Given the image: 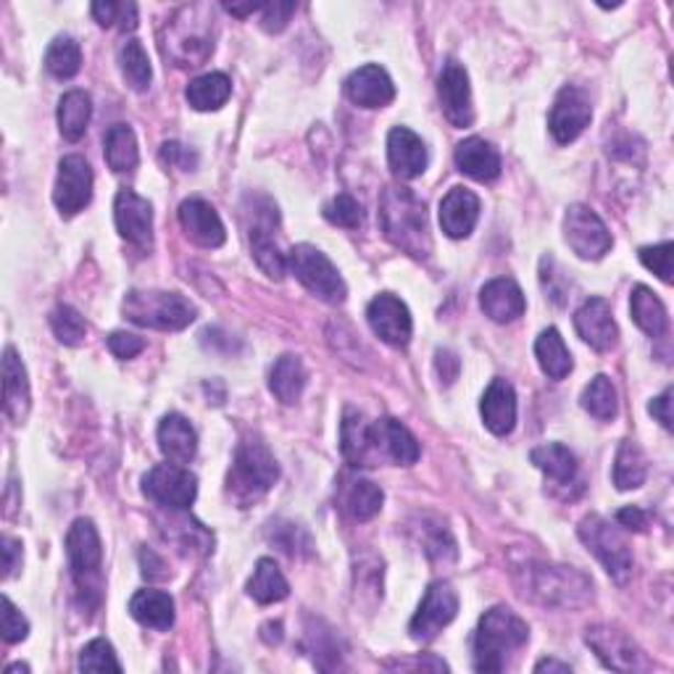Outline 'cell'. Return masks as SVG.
Here are the masks:
<instances>
[{
	"label": "cell",
	"mask_w": 674,
	"mask_h": 674,
	"mask_svg": "<svg viewBox=\"0 0 674 674\" xmlns=\"http://www.w3.org/2000/svg\"><path fill=\"white\" fill-rule=\"evenodd\" d=\"M379 222L385 237L396 248L413 258H427L432 253L430 222H427L424 200L409 188H385L379 198Z\"/></svg>",
	"instance_id": "6da1fadb"
},
{
	"label": "cell",
	"mask_w": 674,
	"mask_h": 674,
	"mask_svg": "<svg viewBox=\"0 0 674 674\" xmlns=\"http://www.w3.org/2000/svg\"><path fill=\"white\" fill-rule=\"evenodd\" d=\"M519 593L545 609H577L590 600L593 583L583 572L556 564H527L517 572Z\"/></svg>",
	"instance_id": "7a4b0ae2"
},
{
	"label": "cell",
	"mask_w": 674,
	"mask_h": 674,
	"mask_svg": "<svg viewBox=\"0 0 674 674\" xmlns=\"http://www.w3.org/2000/svg\"><path fill=\"white\" fill-rule=\"evenodd\" d=\"M530 638V627L506 606H493L483 614L475 632V670L504 672L513 651H519Z\"/></svg>",
	"instance_id": "3957f363"
},
{
	"label": "cell",
	"mask_w": 674,
	"mask_h": 674,
	"mask_svg": "<svg viewBox=\"0 0 674 674\" xmlns=\"http://www.w3.org/2000/svg\"><path fill=\"white\" fill-rule=\"evenodd\" d=\"M66 556H69V570L75 577V585L82 596V604L90 609L100 606V585H103V545H100V535L96 524L90 519H77L75 524L66 532Z\"/></svg>",
	"instance_id": "277c9868"
},
{
	"label": "cell",
	"mask_w": 674,
	"mask_h": 674,
	"mask_svg": "<svg viewBox=\"0 0 674 674\" xmlns=\"http://www.w3.org/2000/svg\"><path fill=\"white\" fill-rule=\"evenodd\" d=\"M122 309L132 324L164 332L185 330L198 313L188 298L166 290H130Z\"/></svg>",
	"instance_id": "5b68a950"
},
{
	"label": "cell",
	"mask_w": 674,
	"mask_h": 674,
	"mask_svg": "<svg viewBox=\"0 0 674 674\" xmlns=\"http://www.w3.org/2000/svg\"><path fill=\"white\" fill-rule=\"evenodd\" d=\"M279 479L277 458L258 438H248L237 445L235 464L230 472V493L240 504L262 498Z\"/></svg>",
	"instance_id": "8992f818"
},
{
	"label": "cell",
	"mask_w": 674,
	"mask_h": 674,
	"mask_svg": "<svg viewBox=\"0 0 674 674\" xmlns=\"http://www.w3.org/2000/svg\"><path fill=\"white\" fill-rule=\"evenodd\" d=\"M577 532L579 540L587 545V551L604 564V570L609 572L614 583L619 585L630 583L636 562H632L630 545H627V540L622 538V532H619L617 527L606 522V519L598 517V513H590V517H585L583 522H579Z\"/></svg>",
	"instance_id": "52a82bcc"
},
{
	"label": "cell",
	"mask_w": 674,
	"mask_h": 674,
	"mask_svg": "<svg viewBox=\"0 0 674 674\" xmlns=\"http://www.w3.org/2000/svg\"><path fill=\"white\" fill-rule=\"evenodd\" d=\"M288 269L306 290L327 300V303H343L345 296H349V288H345L335 264L309 243H300L288 253Z\"/></svg>",
	"instance_id": "ba28073f"
},
{
	"label": "cell",
	"mask_w": 674,
	"mask_h": 674,
	"mask_svg": "<svg viewBox=\"0 0 674 674\" xmlns=\"http://www.w3.org/2000/svg\"><path fill=\"white\" fill-rule=\"evenodd\" d=\"M258 203H262V200H258ZM258 203H253V209L245 211L251 217L248 224L251 253L264 275H269L272 279H283L285 272H288V256L277 248L275 237H272V230H275L277 224V206L266 198H264V209Z\"/></svg>",
	"instance_id": "9c48e42d"
},
{
	"label": "cell",
	"mask_w": 674,
	"mask_h": 674,
	"mask_svg": "<svg viewBox=\"0 0 674 674\" xmlns=\"http://www.w3.org/2000/svg\"><path fill=\"white\" fill-rule=\"evenodd\" d=\"M564 237L585 262H598L611 251V232L604 219L587 206H570L564 217Z\"/></svg>",
	"instance_id": "30bf717a"
},
{
	"label": "cell",
	"mask_w": 674,
	"mask_h": 674,
	"mask_svg": "<svg viewBox=\"0 0 674 674\" xmlns=\"http://www.w3.org/2000/svg\"><path fill=\"white\" fill-rule=\"evenodd\" d=\"M143 493L153 504L166 509H190L198 496V479L190 469L177 464H158L143 477Z\"/></svg>",
	"instance_id": "8fae6325"
},
{
	"label": "cell",
	"mask_w": 674,
	"mask_h": 674,
	"mask_svg": "<svg viewBox=\"0 0 674 674\" xmlns=\"http://www.w3.org/2000/svg\"><path fill=\"white\" fill-rule=\"evenodd\" d=\"M585 643L596 651V656L604 662V666L617 672H645L649 670V662H645L643 651L638 649L636 640H632L627 632L617 630V627L609 625H596L587 630Z\"/></svg>",
	"instance_id": "7c38bea8"
},
{
	"label": "cell",
	"mask_w": 674,
	"mask_h": 674,
	"mask_svg": "<svg viewBox=\"0 0 674 674\" xmlns=\"http://www.w3.org/2000/svg\"><path fill=\"white\" fill-rule=\"evenodd\" d=\"M458 611V596L456 590L449 583H432L427 587L422 604H419V611L413 614L409 632L413 640H422V643H430L435 640L443 627H449L453 619H456Z\"/></svg>",
	"instance_id": "4fadbf2b"
},
{
	"label": "cell",
	"mask_w": 674,
	"mask_h": 674,
	"mask_svg": "<svg viewBox=\"0 0 674 674\" xmlns=\"http://www.w3.org/2000/svg\"><path fill=\"white\" fill-rule=\"evenodd\" d=\"M438 98L440 109H443L445 119L458 130L475 124V106H472V88L469 75L456 58H449L443 64V71L438 77Z\"/></svg>",
	"instance_id": "5bb4252c"
},
{
	"label": "cell",
	"mask_w": 674,
	"mask_h": 674,
	"mask_svg": "<svg viewBox=\"0 0 674 674\" xmlns=\"http://www.w3.org/2000/svg\"><path fill=\"white\" fill-rule=\"evenodd\" d=\"M593 119V106L590 98L585 96L583 88L577 85H566L559 92L556 100H553V109L549 117V130L556 143H575V140L583 135L585 126L590 124Z\"/></svg>",
	"instance_id": "9a60e30c"
},
{
	"label": "cell",
	"mask_w": 674,
	"mask_h": 674,
	"mask_svg": "<svg viewBox=\"0 0 674 674\" xmlns=\"http://www.w3.org/2000/svg\"><path fill=\"white\" fill-rule=\"evenodd\" d=\"M92 198V169L82 156H66L58 164L53 203L62 217H75Z\"/></svg>",
	"instance_id": "2e32d148"
},
{
	"label": "cell",
	"mask_w": 674,
	"mask_h": 674,
	"mask_svg": "<svg viewBox=\"0 0 674 674\" xmlns=\"http://www.w3.org/2000/svg\"><path fill=\"white\" fill-rule=\"evenodd\" d=\"M366 319H369L372 332L383 340V343L393 345V349H406L411 340L413 322L406 303L393 292H383L369 303L366 309Z\"/></svg>",
	"instance_id": "e0dca14e"
},
{
	"label": "cell",
	"mask_w": 674,
	"mask_h": 674,
	"mask_svg": "<svg viewBox=\"0 0 674 674\" xmlns=\"http://www.w3.org/2000/svg\"><path fill=\"white\" fill-rule=\"evenodd\" d=\"M113 222L119 235L137 248H151L153 243V209L135 190H119L113 200Z\"/></svg>",
	"instance_id": "ac0fdd59"
},
{
	"label": "cell",
	"mask_w": 674,
	"mask_h": 674,
	"mask_svg": "<svg viewBox=\"0 0 674 674\" xmlns=\"http://www.w3.org/2000/svg\"><path fill=\"white\" fill-rule=\"evenodd\" d=\"M340 449H343L345 462L351 466H375L379 449L375 424L364 419V413L356 409H345L343 424H340Z\"/></svg>",
	"instance_id": "d6986e66"
},
{
	"label": "cell",
	"mask_w": 674,
	"mask_h": 674,
	"mask_svg": "<svg viewBox=\"0 0 674 674\" xmlns=\"http://www.w3.org/2000/svg\"><path fill=\"white\" fill-rule=\"evenodd\" d=\"M345 96L362 109H385L396 98V85L383 66L366 64L345 79Z\"/></svg>",
	"instance_id": "ffe728a7"
},
{
	"label": "cell",
	"mask_w": 674,
	"mask_h": 674,
	"mask_svg": "<svg viewBox=\"0 0 674 674\" xmlns=\"http://www.w3.org/2000/svg\"><path fill=\"white\" fill-rule=\"evenodd\" d=\"M575 327L577 335L585 340L590 349L596 351H611L617 345L619 330L617 322L611 317V306L606 298H590L585 300L583 309L575 313Z\"/></svg>",
	"instance_id": "44dd1931"
},
{
	"label": "cell",
	"mask_w": 674,
	"mask_h": 674,
	"mask_svg": "<svg viewBox=\"0 0 674 674\" xmlns=\"http://www.w3.org/2000/svg\"><path fill=\"white\" fill-rule=\"evenodd\" d=\"M179 224H183L185 235L200 245V248H219L226 240L219 213L213 211L211 203L200 198H190L179 206Z\"/></svg>",
	"instance_id": "7402d4cb"
},
{
	"label": "cell",
	"mask_w": 674,
	"mask_h": 674,
	"mask_svg": "<svg viewBox=\"0 0 674 674\" xmlns=\"http://www.w3.org/2000/svg\"><path fill=\"white\" fill-rule=\"evenodd\" d=\"M387 162L398 179H417L427 169V148L422 137L409 126H396L387 135Z\"/></svg>",
	"instance_id": "603a6c76"
},
{
	"label": "cell",
	"mask_w": 674,
	"mask_h": 674,
	"mask_svg": "<svg viewBox=\"0 0 674 674\" xmlns=\"http://www.w3.org/2000/svg\"><path fill=\"white\" fill-rule=\"evenodd\" d=\"M30 406L32 393L26 369L19 353L9 345L3 353V411L11 419V424H24L26 417H30Z\"/></svg>",
	"instance_id": "cb8c5ba5"
},
{
	"label": "cell",
	"mask_w": 674,
	"mask_h": 674,
	"mask_svg": "<svg viewBox=\"0 0 674 674\" xmlns=\"http://www.w3.org/2000/svg\"><path fill=\"white\" fill-rule=\"evenodd\" d=\"M479 413H483V422L493 435L506 438L517 424V393L509 379L496 377L487 385L483 404H479Z\"/></svg>",
	"instance_id": "d4e9b609"
},
{
	"label": "cell",
	"mask_w": 674,
	"mask_h": 674,
	"mask_svg": "<svg viewBox=\"0 0 674 674\" xmlns=\"http://www.w3.org/2000/svg\"><path fill=\"white\" fill-rule=\"evenodd\" d=\"M479 219V198L466 188H453L440 200V226L453 240H464L475 232Z\"/></svg>",
	"instance_id": "484cf974"
},
{
	"label": "cell",
	"mask_w": 674,
	"mask_h": 674,
	"mask_svg": "<svg viewBox=\"0 0 674 674\" xmlns=\"http://www.w3.org/2000/svg\"><path fill=\"white\" fill-rule=\"evenodd\" d=\"M479 306H483L485 317H490L493 322L509 324L513 319H519L527 309L524 292L513 279L498 277L490 279L483 290H479Z\"/></svg>",
	"instance_id": "4316f807"
},
{
	"label": "cell",
	"mask_w": 674,
	"mask_h": 674,
	"mask_svg": "<svg viewBox=\"0 0 674 674\" xmlns=\"http://www.w3.org/2000/svg\"><path fill=\"white\" fill-rule=\"evenodd\" d=\"M158 449L169 464L185 466L196 458L198 435L183 413H169L158 424Z\"/></svg>",
	"instance_id": "83f0119b"
},
{
	"label": "cell",
	"mask_w": 674,
	"mask_h": 674,
	"mask_svg": "<svg viewBox=\"0 0 674 674\" xmlns=\"http://www.w3.org/2000/svg\"><path fill=\"white\" fill-rule=\"evenodd\" d=\"M456 166L477 183H493L500 175V153L483 137H469L456 145Z\"/></svg>",
	"instance_id": "f1b7e54d"
},
{
	"label": "cell",
	"mask_w": 674,
	"mask_h": 674,
	"mask_svg": "<svg viewBox=\"0 0 674 674\" xmlns=\"http://www.w3.org/2000/svg\"><path fill=\"white\" fill-rule=\"evenodd\" d=\"M375 435L379 453L390 456L398 466H411L419 462V453L422 451H419L417 438L398 419H379V422H375Z\"/></svg>",
	"instance_id": "f546056e"
},
{
	"label": "cell",
	"mask_w": 674,
	"mask_h": 674,
	"mask_svg": "<svg viewBox=\"0 0 674 674\" xmlns=\"http://www.w3.org/2000/svg\"><path fill=\"white\" fill-rule=\"evenodd\" d=\"M130 614L140 625L153 627V630H172L175 598L164 590H137L130 600Z\"/></svg>",
	"instance_id": "4dcf8cb0"
},
{
	"label": "cell",
	"mask_w": 674,
	"mask_h": 674,
	"mask_svg": "<svg viewBox=\"0 0 674 674\" xmlns=\"http://www.w3.org/2000/svg\"><path fill=\"white\" fill-rule=\"evenodd\" d=\"M306 379L309 377H306L303 362H300L298 356H292V353H285V356H279L275 366H272L269 390L275 393L277 400H283L285 406H292L303 396Z\"/></svg>",
	"instance_id": "1f68e13d"
},
{
	"label": "cell",
	"mask_w": 674,
	"mask_h": 674,
	"mask_svg": "<svg viewBox=\"0 0 674 674\" xmlns=\"http://www.w3.org/2000/svg\"><path fill=\"white\" fill-rule=\"evenodd\" d=\"M92 117V100L85 90H69L58 100V130H62L64 140L69 143H79L88 132Z\"/></svg>",
	"instance_id": "d6a6232c"
},
{
	"label": "cell",
	"mask_w": 674,
	"mask_h": 674,
	"mask_svg": "<svg viewBox=\"0 0 674 674\" xmlns=\"http://www.w3.org/2000/svg\"><path fill=\"white\" fill-rule=\"evenodd\" d=\"M630 309L632 319L645 335L651 338H662L670 330V317H666V309L662 300L656 298V292L645 288V285H638L630 296Z\"/></svg>",
	"instance_id": "836d02e7"
},
{
	"label": "cell",
	"mask_w": 674,
	"mask_h": 674,
	"mask_svg": "<svg viewBox=\"0 0 674 674\" xmlns=\"http://www.w3.org/2000/svg\"><path fill=\"white\" fill-rule=\"evenodd\" d=\"M530 462L543 472L545 477L559 485H570L577 477V458L566 445L562 443H545L532 449Z\"/></svg>",
	"instance_id": "e575fe53"
},
{
	"label": "cell",
	"mask_w": 674,
	"mask_h": 674,
	"mask_svg": "<svg viewBox=\"0 0 674 674\" xmlns=\"http://www.w3.org/2000/svg\"><path fill=\"white\" fill-rule=\"evenodd\" d=\"M230 96H232V82L230 77L222 75V71H211V75L196 77L188 85V92H185V98H188V103L196 111L222 109L226 100H230Z\"/></svg>",
	"instance_id": "d590c367"
},
{
	"label": "cell",
	"mask_w": 674,
	"mask_h": 674,
	"mask_svg": "<svg viewBox=\"0 0 674 674\" xmlns=\"http://www.w3.org/2000/svg\"><path fill=\"white\" fill-rule=\"evenodd\" d=\"M649 477V458L643 449L632 440H622L617 458H614V485L619 490H636Z\"/></svg>",
	"instance_id": "8d00e7d4"
},
{
	"label": "cell",
	"mask_w": 674,
	"mask_h": 674,
	"mask_svg": "<svg viewBox=\"0 0 674 674\" xmlns=\"http://www.w3.org/2000/svg\"><path fill=\"white\" fill-rule=\"evenodd\" d=\"M535 356L540 369L545 372L551 379H564L572 372V353L564 345V338L559 335V330H549L540 332V338L535 340Z\"/></svg>",
	"instance_id": "74e56055"
},
{
	"label": "cell",
	"mask_w": 674,
	"mask_h": 674,
	"mask_svg": "<svg viewBox=\"0 0 674 674\" xmlns=\"http://www.w3.org/2000/svg\"><path fill=\"white\" fill-rule=\"evenodd\" d=\"M290 593L288 579H285L279 566L272 562V559H258L256 570H253V577L248 579V596L258 604H277V600H285Z\"/></svg>",
	"instance_id": "f35d334b"
},
{
	"label": "cell",
	"mask_w": 674,
	"mask_h": 674,
	"mask_svg": "<svg viewBox=\"0 0 674 674\" xmlns=\"http://www.w3.org/2000/svg\"><path fill=\"white\" fill-rule=\"evenodd\" d=\"M106 162L113 172H132L140 162V151H137V137L132 132V126L126 124H113L109 132H106Z\"/></svg>",
	"instance_id": "ab89813d"
},
{
	"label": "cell",
	"mask_w": 674,
	"mask_h": 674,
	"mask_svg": "<svg viewBox=\"0 0 674 674\" xmlns=\"http://www.w3.org/2000/svg\"><path fill=\"white\" fill-rule=\"evenodd\" d=\"M119 69H122V77L126 79V85H130L132 90L143 92L151 88L153 79L151 58L140 40H126L122 48H119Z\"/></svg>",
	"instance_id": "60d3db41"
},
{
	"label": "cell",
	"mask_w": 674,
	"mask_h": 674,
	"mask_svg": "<svg viewBox=\"0 0 674 674\" xmlns=\"http://www.w3.org/2000/svg\"><path fill=\"white\" fill-rule=\"evenodd\" d=\"M583 409L590 413V417L600 419V422H611L619 411V400H617V387L611 385L609 377L598 375L593 377L587 387L583 390Z\"/></svg>",
	"instance_id": "b9f144b4"
},
{
	"label": "cell",
	"mask_w": 674,
	"mask_h": 674,
	"mask_svg": "<svg viewBox=\"0 0 674 674\" xmlns=\"http://www.w3.org/2000/svg\"><path fill=\"white\" fill-rule=\"evenodd\" d=\"M45 69L58 79H71L82 69V51H79L77 40L69 35L56 37L45 53Z\"/></svg>",
	"instance_id": "7bdbcfd3"
},
{
	"label": "cell",
	"mask_w": 674,
	"mask_h": 674,
	"mask_svg": "<svg viewBox=\"0 0 674 674\" xmlns=\"http://www.w3.org/2000/svg\"><path fill=\"white\" fill-rule=\"evenodd\" d=\"M385 493L383 487L372 483V479H356L349 490V511L358 522H369L383 509Z\"/></svg>",
	"instance_id": "ee69618b"
},
{
	"label": "cell",
	"mask_w": 674,
	"mask_h": 674,
	"mask_svg": "<svg viewBox=\"0 0 674 674\" xmlns=\"http://www.w3.org/2000/svg\"><path fill=\"white\" fill-rule=\"evenodd\" d=\"M51 327L64 345H79L85 338H88L85 317L77 309H71V306H58V309H53Z\"/></svg>",
	"instance_id": "f6af8a7d"
},
{
	"label": "cell",
	"mask_w": 674,
	"mask_h": 674,
	"mask_svg": "<svg viewBox=\"0 0 674 674\" xmlns=\"http://www.w3.org/2000/svg\"><path fill=\"white\" fill-rule=\"evenodd\" d=\"M79 670L82 672H122V664H119L117 653H113V645L109 640L96 638L85 645L82 653H79Z\"/></svg>",
	"instance_id": "bcb514c9"
},
{
	"label": "cell",
	"mask_w": 674,
	"mask_h": 674,
	"mask_svg": "<svg viewBox=\"0 0 674 674\" xmlns=\"http://www.w3.org/2000/svg\"><path fill=\"white\" fill-rule=\"evenodd\" d=\"M324 219L335 226H345V230H356L364 222V209L356 198L349 192H340L324 206Z\"/></svg>",
	"instance_id": "7dc6e473"
},
{
	"label": "cell",
	"mask_w": 674,
	"mask_h": 674,
	"mask_svg": "<svg viewBox=\"0 0 674 674\" xmlns=\"http://www.w3.org/2000/svg\"><path fill=\"white\" fill-rule=\"evenodd\" d=\"M92 16L100 26L119 24V30L132 32L137 26V5L135 3H111V0H100L92 3Z\"/></svg>",
	"instance_id": "c3c4849f"
},
{
	"label": "cell",
	"mask_w": 674,
	"mask_h": 674,
	"mask_svg": "<svg viewBox=\"0 0 674 674\" xmlns=\"http://www.w3.org/2000/svg\"><path fill=\"white\" fill-rule=\"evenodd\" d=\"M672 243L662 245H649V248H640V262H643L645 269H651L662 283H672Z\"/></svg>",
	"instance_id": "681fc988"
},
{
	"label": "cell",
	"mask_w": 674,
	"mask_h": 674,
	"mask_svg": "<svg viewBox=\"0 0 674 674\" xmlns=\"http://www.w3.org/2000/svg\"><path fill=\"white\" fill-rule=\"evenodd\" d=\"M3 640L5 643H22L30 632V622L24 619V614L13 606L9 596H3Z\"/></svg>",
	"instance_id": "f907efd6"
},
{
	"label": "cell",
	"mask_w": 674,
	"mask_h": 674,
	"mask_svg": "<svg viewBox=\"0 0 674 674\" xmlns=\"http://www.w3.org/2000/svg\"><path fill=\"white\" fill-rule=\"evenodd\" d=\"M296 13V3H264L262 9V26L272 35L283 32L288 26L290 16Z\"/></svg>",
	"instance_id": "816d5d0a"
},
{
	"label": "cell",
	"mask_w": 674,
	"mask_h": 674,
	"mask_svg": "<svg viewBox=\"0 0 674 674\" xmlns=\"http://www.w3.org/2000/svg\"><path fill=\"white\" fill-rule=\"evenodd\" d=\"M109 349L117 358H135L137 353H143L145 340L132 335V332H111L109 335Z\"/></svg>",
	"instance_id": "f5cc1de1"
},
{
	"label": "cell",
	"mask_w": 674,
	"mask_h": 674,
	"mask_svg": "<svg viewBox=\"0 0 674 674\" xmlns=\"http://www.w3.org/2000/svg\"><path fill=\"white\" fill-rule=\"evenodd\" d=\"M162 162L166 166H175V169L192 172L198 164V156L179 143H164L162 145Z\"/></svg>",
	"instance_id": "db71d44e"
},
{
	"label": "cell",
	"mask_w": 674,
	"mask_h": 674,
	"mask_svg": "<svg viewBox=\"0 0 674 674\" xmlns=\"http://www.w3.org/2000/svg\"><path fill=\"white\" fill-rule=\"evenodd\" d=\"M435 372L443 385H453L458 379V372H462V362H458L456 353L451 351H438L435 353Z\"/></svg>",
	"instance_id": "11a10c76"
},
{
	"label": "cell",
	"mask_w": 674,
	"mask_h": 674,
	"mask_svg": "<svg viewBox=\"0 0 674 674\" xmlns=\"http://www.w3.org/2000/svg\"><path fill=\"white\" fill-rule=\"evenodd\" d=\"M3 570H5L3 572L5 579H11L19 570H22V543L9 535L3 538Z\"/></svg>",
	"instance_id": "9f6ffc18"
},
{
	"label": "cell",
	"mask_w": 674,
	"mask_h": 674,
	"mask_svg": "<svg viewBox=\"0 0 674 674\" xmlns=\"http://www.w3.org/2000/svg\"><path fill=\"white\" fill-rule=\"evenodd\" d=\"M649 411H651V417L664 427V430H672V390L670 387H666L662 396L651 400Z\"/></svg>",
	"instance_id": "6f0895ef"
},
{
	"label": "cell",
	"mask_w": 674,
	"mask_h": 674,
	"mask_svg": "<svg viewBox=\"0 0 674 674\" xmlns=\"http://www.w3.org/2000/svg\"><path fill=\"white\" fill-rule=\"evenodd\" d=\"M617 524L625 527V530L643 532L649 527V519H645V511L638 509V506H625V509L617 511Z\"/></svg>",
	"instance_id": "680465c9"
},
{
	"label": "cell",
	"mask_w": 674,
	"mask_h": 674,
	"mask_svg": "<svg viewBox=\"0 0 674 674\" xmlns=\"http://www.w3.org/2000/svg\"><path fill=\"white\" fill-rule=\"evenodd\" d=\"M535 672H572V666L556 662V659H543V662L535 664Z\"/></svg>",
	"instance_id": "91938a15"
},
{
	"label": "cell",
	"mask_w": 674,
	"mask_h": 674,
	"mask_svg": "<svg viewBox=\"0 0 674 674\" xmlns=\"http://www.w3.org/2000/svg\"><path fill=\"white\" fill-rule=\"evenodd\" d=\"M264 9V3H245V5H226V11L232 13V16H251V13H256V11H262Z\"/></svg>",
	"instance_id": "94428289"
},
{
	"label": "cell",
	"mask_w": 674,
	"mask_h": 674,
	"mask_svg": "<svg viewBox=\"0 0 674 674\" xmlns=\"http://www.w3.org/2000/svg\"><path fill=\"white\" fill-rule=\"evenodd\" d=\"M5 672H9V674H13V672H30V666H26V664H11V666H5Z\"/></svg>",
	"instance_id": "6125c7cd"
}]
</instances>
